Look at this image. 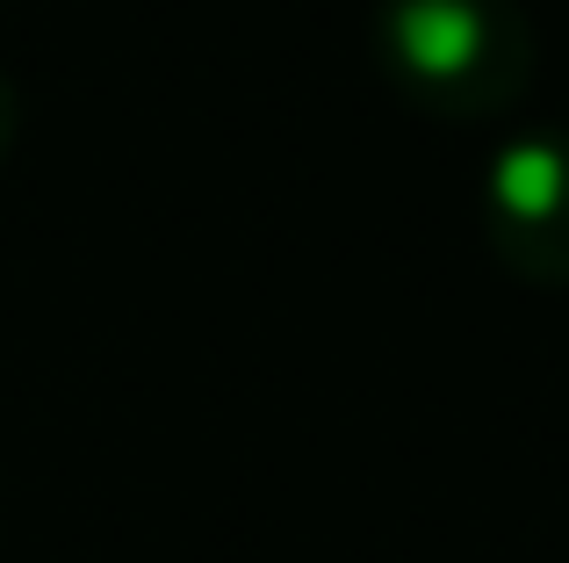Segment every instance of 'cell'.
Listing matches in <instances>:
<instances>
[{
	"label": "cell",
	"instance_id": "cell-2",
	"mask_svg": "<svg viewBox=\"0 0 569 563\" xmlns=\"http://www.w3.org/2000/svg\"><path fill=\"white\" fill-rule=\"evenodd\" d=\"M483 246L527 289H569V124H533L483 167Z\"/></svg>",
	"mask_w": 569,
	"mask_h": 563
},
{
	"label": "cell",
	"instance_id": "cell-3",
	"mask_svg": "<svg viewBox=\"0 0 569 563\" xmlns=\"http://www.w3.org/2000/svg\"><path fill=\"white\" fill-rule=\"evenodd\" d=\"M14 130H22V95H14V80L0 72V159L14 152Z\"/></svg>",
	"mask_w": 569,
	"mask_h": 563
},
{
	"label": "cell",
	"instance_id": "cell-1",
	"mask_svg": "<svg viewBox=\"0 0 569 563\" xmlns=\"http://www.w3.org/2000/svg\"><path fill=\"white\" fill-rule=\"evenodd\" d=\"M382 80L440 124L505 116L533 87V22L519 0H376Z\"/></svg>",
	"mask_w": 569,
	"mask_h": 563
}]
</instances>
